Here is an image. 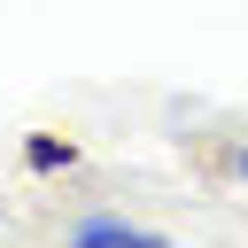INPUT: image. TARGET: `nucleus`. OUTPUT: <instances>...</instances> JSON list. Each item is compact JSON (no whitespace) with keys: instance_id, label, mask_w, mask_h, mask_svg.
<instances>
[{"instance_id":"obj_3","label":"nucleus","mask_w":248,"mask_h":248,"mask_svg":"<svg viewBox=\"0 0 248 248\" xmlns=\"http://www.w3.org/2000/svg\"><path fill=\"white\" fill-rule=\"evenodd\" d=\"M225 170H232V178H248V147H232V163H225Z\"/></svg>"},{"instance_id":"obj_1","label":"nucleus","mask_w":248,"mask_h":248,"mask_svg":"<svg viewBox=\"0 0 248 248\" xmlns=\"http://www.w3.org/2000/svg\"><path fill=\"white\" fill-rule=\"evenodd\" d=\"M62 240H78V248H155L163 232L155 225H132V217H70Z\"/></svg>"},{"instance_id":"obj_2","label":"nucleus","mask_w":248,"mask_h":248,"mask_svg":"<svg viewBox=\"0 0 248 248\" xmlns=\"http://www.w3.org/2000/svg\"><path fill=\"white\" fill-rule=\"evenodd\" d=\"M31 163H39V170H54V163H70V147H62V140H31Z\"/></svg>"}]
</instances>
